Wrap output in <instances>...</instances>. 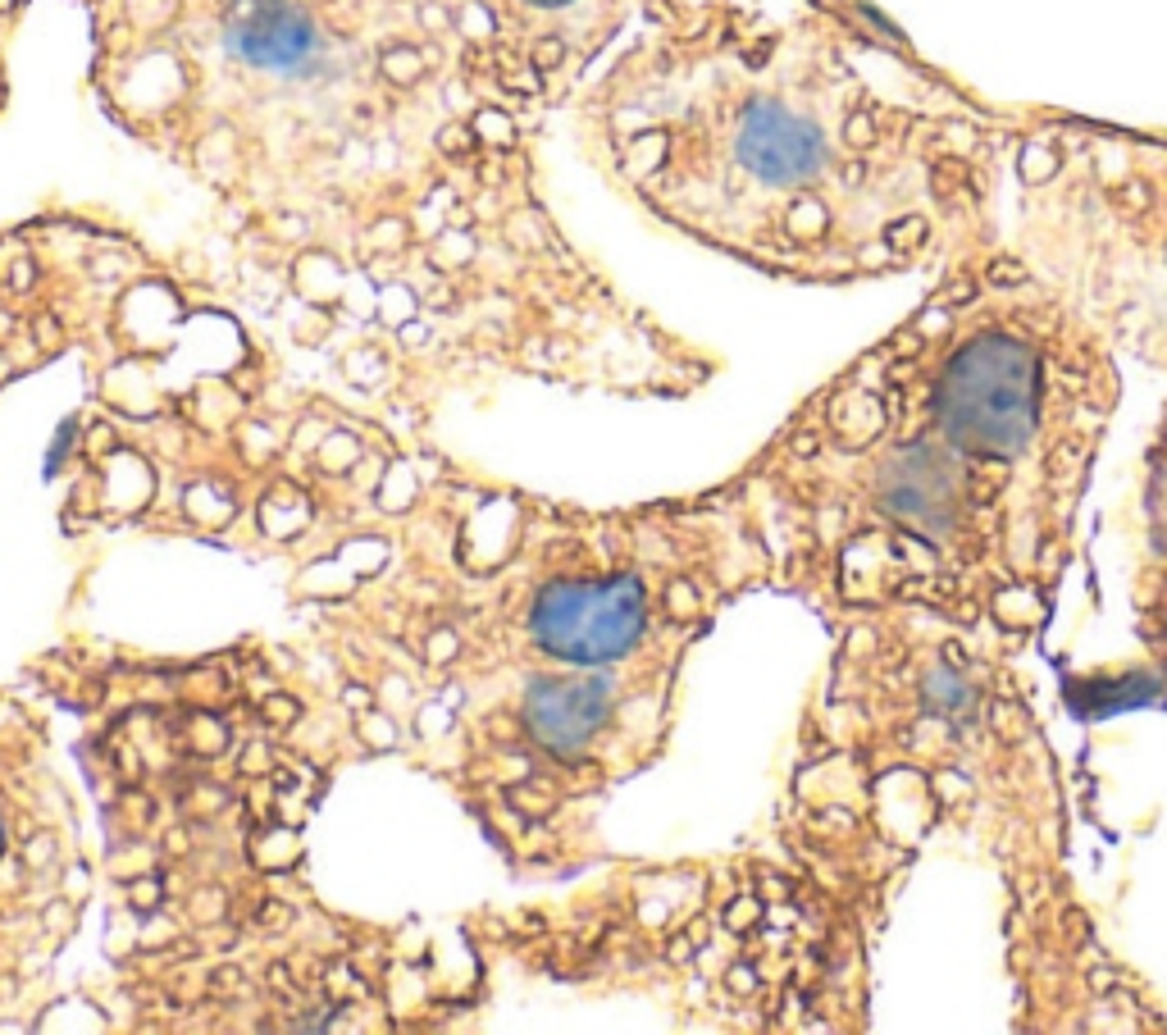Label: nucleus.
I'll return each mask as SVG.
<instances>
[{
  "label": "nucleus",
  "mask_w": 1167,
  "mask_h": 1035,
  "mask_svg": "<svg viewBox=\"0 0 1167 1035\" xmlns=\"http://www.w3.org/2000/svg\"><path fill=\"white\" fill-rule=\"evenodd\" d=\"M1117 406V338L1003 228L944 260L753 466L775 575L821 621L926 607L1031 653Z\"/></svg>",
  "instance_id": "1"
},
{
  "label": "nucleus",
  "mask_w": 1167,
  "mask_h": 1035,
  "mask_svg": "<svg viewBox=\"0 0 1167 1035\" xmlns=\"http://www.w3.org/2000/svg\"><path fill=\"white\" fill-rule=\"evenodd\" d=\"M671 32L693 83L630 137V174L739 260L812 288L930 279L1008 228L1022 110L930 64L867 0L789 19L684 0Z\"/></svg>",
  "instance_id": "2"
},
{
  "label": "nucleus",
  "mask_w": 1167,
  "mask_h": 1035,
  "mask_svg": "<svg viewBox=\"0 0 1167 1035\" xmlns=\"http://www.w3.org/2000/svg\"><path fill=\"white\" fill-rule=\"evenodd\" d=\"M794 794L917 853L958 839L999 885L1067 871L1072 798L1022 648L926 607L830 616Z\"/></svg>",
  "instance_id": "3"
},
{
  "label": "nucleus",
  "mask_w": 1167,
  "mask_h": 1035,
  "mask_svg": "<svg viewBox=\"0 0 1167 1035\" xmlns=\"http://www.w3.org/2000/svg\"><path fill=\"white\" fill-rule=\"evenodd\" d=\"M1013 233L1108 324L1122 356L1167 370V133L1022 110L1008 156Z\"/></svg>",
  "instance_id": "4"
},
{
  "label": "nucleus",
  "mask_w": 1167,
  "mask_h": 1035,
  "mask_svg": "<svg viewBox=\"0 0 1167 1035\" xmlns=\"http://www.w3.org/2000/svg\"><path fill=\"white\" fill-rule=\"evenodd\" d=\"M1003 944L1017 1031H1167V1004L1099 940L1072 871L1003 885Z\"/></svg>",
  "instance_id": "5"
},
{
  "label": "nucleus",
  "mask_w": 1167,
  "mask_h": 1035,
  "mask_svg": "<svg viewBox=\"0 0 1167 1035\" xmlns=\"http://www.w3.org/2000/svg\"><path fill=\"white\" fill-rule=\"evenodd\" d=\"M529 630L538 648L561 662H625L652 630V593L630 570L607 580H552L534 598Z\"/></svg>",
  "instance_id": "6"
},
{
  "label": "nucleus",
  "mask_w": 1167,
  "mask_h": 1035,
  "mask_svg": "<svg viewBox=\"0 0 1167 1035\" xmlns=\"http://www.w3.org/2000/svg\"><path fill=\"white\" fill-rule=\"evenodd\" d=\"M1131 630L1140 653L1167 662V402L1149 434L1136 488V552H1131Z\"/></svg>",
  "instance_id": "7"
},
{
  "label": "nucleus",
  "mask_w": 1167,
  "mask_h": 1035,
  "mask_svg": "<svg viewBox=\"0 0 1167 1035\" xmlns=\"http://www.w3.org/2000/svg\"><path fill=\"white\" fill-rule=\"evenodd\" d=\"M224 46L247 69L301 78L320 64V23L297 0H233L224 14Z\"/></svg>",
  "instance_id": "8"
},
{
  "label": "nucleus",
  "mask_w": 1167,
  "mask_h": 1035,
  "mask_svg": "<svg viewBox=\"0 0 1167 1035\" xmlns=\"http://www.w3.org/2000/svg\"><path fill=\"white\" fill-rule=\"evenodd\" d=\"M616 712V684L607 675H548L525 694V730L557 757H575L607 730Z\"/></svg>",
  "instance_id": "9"
},
{
  "label": "nucleus",
  "mask_w": 1167,
  "mask_h": 1035,
  "mask_svg": "<svg viewBox=\"0 0 1167 1035\" xmlns=\"http://www.w3.org/2000/svg\"><path fill=\"white\" fill-rule=\"evenodd\" d=\"M424 69H429V60H424V51L411 42H393L379 51V73L393 87H415L424 78Z\"/></svg>",
  "instance_id": "10"
},
{
  "label": "nucleus",
  "mask_w": 1167,
  "mask_h": 1035,
  "mask_svg": "<svg viewBox=\"0 0 1167 1035\" xmlns=\"http://www.w3.org/2000/svg\"><path fill=\"white\" fill-rule=\"evenodd\" d=\"M475 146H479V133L470 124H443L438 128V151H443V156L461 160V156H470Z\"/></svg>",
  "instance_id": "11"
},
{
  "label": "nucleus",
  "mask_w": 1167,
  "mask_h": 1035,
  "mask_svg": "<svg viewBox=\"0 0 1167 1035\" xmlns=\"http://www.w3.org/2000/svg\"><path fill=\"white\" fill-rule=\"evenodd\" d=\"M538 73H552L557 64H566V37H538L534 51H529Z\"/></svg>",
  "instance_id": "12"
},
{
  "label": "nucleus",
  "mask_w": 1167,
  "mask_h": 1035,
  "mask_svg": "<svg viewBox=\"0 0 1167 1035\" xmlns=\"http://www.w3.org/2000/svg\"><path fill=\"white\" fill-rule=\"evenodd\" d=\"M420 23H424V28H429V32H434V37H438V32L456 28V14L447 10V5H434V0H424V5H420Z\"/></svg>",
  "instance_id": "13"
},
{
  "label": "nucleus",
  "mask_w": 1167,
  "mask_h": 1035,
  "mask_svg": "<svg viewBox=\"0 0 1167 1035\" xmlns=\"http://www.w3.org/2000/svg\"><path fill=\"white\" fill-rule=\"evenodd\" d=\"M502 83H507L511 92H538V87H543V78H538V69H520V73H507Z\"/></svg>",
  "instance_id": "14"
},
{
  "label": "nucleus",
  "mask_w": 1167,
  "mask_h": 1035,
  "mask_svg": "<svg viewBox=\"0 0 1167 1035\" xmlns=\"http://www.w3.org/2000/svg\"><path fill=\"white\" fill-rule=\"evenodd\" d=\"M288 922H292L288 903H265V908H260V926H269V931H274V926H288Z\"/></svg>",
  "instance_id": "15"
},
{
  "label": "nucleus",
  "mask_w": 1167,
  "mask_h": 1035,
  "mask_svg": "<svg viewBox=\"0 0 1167 1035\" xmlns=\"http://www.w3.org/2000/svg\"><path fill=\"white\" fill-rule=\"evenodd\" d=\"M133 899H137V908H142V912H151L155 903H160V885H155V880H137V885H133Z\"/></svg>",
  "instance_id": "16"
},
{
  "label": "nucleus",
  "mask_w": 1167,
  "mask_h": 1035,
  "mask_svg": "<svg viewBox=\"0 0 1167 1035\" xmlns=\"http://www.w3.org/2000/svg\"><path fill=\"white\" fill-rule=\"evenodd\" d=\"M265 757H269V748H265V744H251V748H247V762H242V771H247V776H260V771L269 766Z\"/></svg>",
  "instance_id": "17"
},
{
  "label": "nucleus",
  "mask_w": 1167,
  "mask_h": 1035,
  "mask_svg": "<svg viewBox=\"0 0 1167 1035\" xmlns=\"http://www.w3.org/2000/svg\"><path fill=\"white\" fill-rule=\"evenodd\" d=\"M37 338H42V347H51V342H60V324H55L51 315H37Z\"/></svg>",
  "instance_id": "18"
},
{
  "label": "nucleus",
  "mask_w": 1167,
  "mask_h": 1035,
  "mask_svg": "<svg viewBox=\"0 0 1167 1035\" xmlns=\"http://www.w3.org/2000/svg\"><path fill=\"white\" fill-rule=\"evenodd\" d=\"M265 716H297V703H292V698H274V703H265Z\"/></svg>",
  "instance_id": "19"
},
{
  "label": "nucleus",
  "mask_w": 1167,
  "mask_h": 1035,
  "mask_svg": "<svg viewBox=\"0 0 1167 1035\" xmlns=\"http://www.w3.org/2000/svg\"><path fill=\"white\" fill-rule=\"evenodd\" d=\"M529 5H538V10H557V5H570V0H529Z\"/></svg>",
  "instance_id": "20"
},
{
  "label": "nucleus",
  "mask_w": 1167,
  "mask_h": 1035,
  "mask_svg": "<svg viewBox=\"0 0 1167 1035\" xmlns=\"http://www.w3.org/2000/svg\"><path fill=\"white\" fill-rule=\"evenodd\" d=\"M0 849H5V830H0Z\"/></svg>",
  "instance_id": "21"
}]
</instances>
